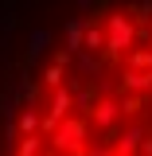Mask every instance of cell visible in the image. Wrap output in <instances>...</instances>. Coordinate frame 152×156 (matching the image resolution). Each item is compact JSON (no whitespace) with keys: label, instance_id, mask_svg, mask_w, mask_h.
Listing matches in <instances>:
<instances>
[{"label":"cell","instance_id":"3","mask_svg":"<svg viewBox=\"0 0 152 156\" xmlns=\"http://www.w3.org/2000/svg\"><path fill=\"white\" fill-rule=\"evenodd\" d=\"M129 70H152V51H144V47L133 51L129 55Z\"/></svg>","mask_w":152,"mask_h":156},{"label":"cell","instance_id":"1","mask_svg":"<svg viewBox=\"0 0 152 156\" xmlns=\"http://www.w3.org/2000/svg\"><path fill=\"white\" fill-rule=\"evenodd\" d=\"M148 16H152V4H148V0H136V4H129V20H133L136 27H148Z\"/></svg>","mask_w":152,"mask_h":156},{"label":"cell","instance_id":"2","mask_svg":"<svg viewBox=\"0 0 152 156\" xmlns=\"http://www.w3.org/2000/svg\"><path fill=\"white\" fill-rule=\"evenodd\" d=\"M66 51L70 55L82 51V23H66Z\"/></svg>","mask_w":152,"mask_h":156},{"label":"cell","instance_id":"4","mask_svg":"<svg viewBox=\"0 0 152 156\" xmlns=\"http://www.w3.org/2000/svg\"><path fill=\"white\" fill-rule=\"evenodd\" d=\"M101 47H105V31L101 27H90L86 31V51H101Z\"/></svg>","mask_w":152,"mask_h":156}]
</instances>
